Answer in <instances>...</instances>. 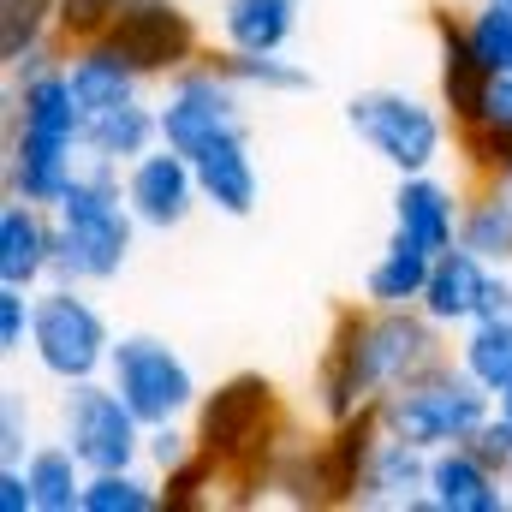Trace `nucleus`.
<instances>
[{
    "label": "nucleus",
    "instance_id": "16",
    "mask_svg": "<svg viewBox=\"0 0 512 512\" xmlns=\"http://www.w3.org/2000/svg\"><path fill=\"white\" fill-rule=\"evenodd\" d=\"M459 209H465V185L435 173H399L393 185V239L417 245V251L441 256L459 245Z\"/></svg>",
    "mask_w": 512,
    "mask_h": 512
},
{
    "label": "nucleus",
    "instance_id": "32",
    "mask_svg": "<svg viewBox=\"0 0 512 512\" xmlns=\"http://www.w3.org/2000/svg\"><path fill=\"white\" fill-rule=\"evenodd\" d=\"M215 501H221V465L203 447L161 477V512H197V507H215Z\"/></svg>",
    "mask_w": 512,
    "mask_h": 512
},
{
    "label": "nucleus",
    "instance_id": "19",
    "mask_svg": "<svg viewBox=\"0 0 512 512\" xmlns=\"http://www.w3.org/2000/svg\"><path fill=\"white\" fill-rule=\"evenodd\" d=\"M382 399L340 417V423H322L316 435V471H322V507H358V483H364V465L382 441Z\"/></svg>",
    "mask_w": 512,
    "mask_h": 512
},
{
    "label": "nucleus",
    "instance_id": "29",
    "mask_svg": "<svg viewBox=\"0 0 512 512\" xmlns=\"http://www.w3.org/2000/svg\"><path fill=\"white\" fill-rule=\"evenodd\" d=\"M60 48V0H0V66H24Z\"/></svg>",
    "mask_w": 512,
    "mask_h": 512
},
{
    "label": "nucleus",
    "instance_id": "4",
    "mask_svg": "<svg viewBox=\"0 0 512 512\" xmlns=\"http://www.w3.org/2000/svg\"><path fill=\"white\" fill-rule=\"evenodd\" d=\"M346 131L393 173H435L447 155H459V126L441 108V96H417L393 84L346 96Z\"/></svg>",
    "mask_w": 512,
    "mask_h": 512
},
{
    "label": "nucleus",
    "instance_id": "41",
    "mask_svg": "<svg viewBox=\"0 0 512 512\" xmlns=\"http://www.w3.org/2000/svg\"><path fill=\"white\" fill-rule=\"evenodd\" d=\"M501 6H512V0H501Z\"/></svg>",
    "mask_w": 512,
    "mask_h": 512
},
{
    "label": "nucleus",
    "instance_id": "21",
    "mask_svg": "<svg viewBox=\"0 0 512 512\" xmlns=\"http://www.w3.org/2000/svg\"><path fill=\"white\" fill-rule=\"evenodd\" d=\"M60 54H66V78H72V96H78L84 120H90V114H108V108H120V102H137V96L149 90V78L131 66L108 36L78 42V48H60Z\"/></svg>",
    "mask_w": 512,
    "mask_h": 512
},
{
    "label": "nucleus",
    "instance_id": "37",
    "mask_svg": "<svg viewBox=\"0 0 512 512\" xmlns=\"http://www.w3.org/2000/svg\"><path fill=\"white\" fill-rule=\"evenodd\" d=\"M471 447H477V453H483V459H489V465H495V471L512 483V417H501V411H495V417L471 435Z\"/></svg>",
    "mask_w": 512,
    "mask_h": 512
},
{
    "label": "nucleus",
    "instance_id": "24",
    "mask_svg": "<svg viewBox=\"0 0 512 512\" xmlns=\"http://www.w3.org/2000/svg\"><path fill=\"white\" fill-rule=\"evenodd\" d=\"M161 143V114H155V96H137L120 102L108 114H90L84 120V161H108V167H131L137 155H149Z\"/></svg>",
    "mask_w": 512,
    "mask_h": 512
},
{
    "label": "nucleus",
    "instance_id": "6",
    "mask_svg": "<svg viewBox=\"0 0 512 512\" xmlns=\"http://www.w3.org/2000/svg\"><path fill=\"white\" fill-rule=\"evenodd\" d=\"M489 417H495V393L471 382L459 370V358L447 370L423 376V382L382 393V429L399 435V441H411V447H423V453H441V447L471 441Z\"/></svg>",
    "mask_w": 512,
    "mask_h": 512
},
{
    "label": "nucleus",
    "instance_id": "36",
    "mask_svg": "<svg viewBox=\"0 0 512 512\" xmlns=\"http://www.w3.org/2000/svg\"><path fill=\"white\" fill-rule=\"evenodd\" d=\"M30 447H36L30 405H24V393H6V399H0V465H24Z\"/></svg>",
    "mask_w": 512,
    "mask_h": 512
},
{
    "label": "nucleus",
    "instance_id": "2",
    "mask_svg": "<svg viewBox=\"0 0 512 512\" xmlns=\"http://www.w3.org/2000/svg\"><path fill=\"white\" fill-rule=\"evenodd\" d=\"M292 423L298 417L286 411L280 387L256 370H239L197 399L191 429H197V447L221 465V507H262L268 459Z\"/></svg>",
    "mask_w": 512,
    "mask_h": 512
},
{
    "label": "nucleus",
    "instance_id": "35",
    "mask_svg": "<svg viewBox=\"0 0 512 512\" xmlns=\"http://www.w3.org/2000/svg\"><path fill=\"white\" fill-rule=\"evenodd\" d=\"M197 453V429L191 423H155L149 435H143V465L155 471V477H167L173 465H185Z\"/></svg>",
    "mask_w": 512,
    "mask_h": 512
},
{
    "label": "nucleus",
    "instance_id": "33",
    "mask_svg": "<svg viewBox=\"0 0 512 512\" xmlns=\"http://www.w3.org/2000/svg\"><path fill=\"white\" fill-rule=\"evenodd\" d=\"M120 12H126V0H60V48L108 36Z\"/></svg>",
    "mask_w": 512,
    "mask_h": 512
},
{
    "label": "nucleus",
    "instance_id": "13",
    "mask_svg": "<svg viewBox=\"0 0 512 512\" xmlns=\"http://www.w3.org/2000/svg\"><path fill=\"white\" fill-rule=\"evenodd\" d=\"M423 310L447 334H459L471 322H489V316H512V268H495V262H483L477 251L453 245V251L435 256V268H429Z\"/></svg>",
    "mask_w": 512,
    "mask_h": 512
},
{
    "label": "nucleus",
    "instance_id": "3",
    "mask_svg": "<svg viewBox=\"0 0 512 512\" xmlns=\"http://www.w3.org/2000/svg\"><path fill=\"white\" fill-rule=\"evenodd\" d=\"M54 227H60V262L54 280H78V286H114L131 268L137 251V215L126 203V167L108 161H84L78 179L66 185V197L54 203Z\"/></svg>",
    "mask_w": 512,
    "mask_h": 512
},
{
    "label": "nucleus",
    "instance_id": "28",
    "mask_svg": "<svg viewBox=\"0 0 512 512\" xmlns=\"http://www.w3.org/2000/svg\"><path fill=\"white\" fill-rule=\"evenodd\" d=\"M24 477L36 489V512H84V483H90V465L54 435V441H36L24 453Z\"/></svg>",
    "mask_w": 512,
    "mask_h": 512
},
{
    "label": "nucleus",
    "instance_id": "14",
    "mask_svg": "<svg viewBox=\"0 0 512 512\" xmlns=\"http://www.w3.org/2000/svg\"><path fill=\"white\" fill-rule=\"evenodd\" d=\"M126 203H131V215H137L143 233H161V239L179 233V227L203 209L191 155H179V149H167V143H155L149 155H137L126 167Z\"/></svg>",
    "mask_w": 512,
    "mask_h": 512
},
{
    "label": "nucleus",
    "instance_id": "31",
    "mask_svg": "<svg viewBox=\"0 0 512 512\" xmlns=\"http://www.w3.org/2000/svg\"><path fill=\"white\" fill-rule=\"evenodd\" d=\"M84 512H161V477H155L149 465L90 471V483H84Z\"/></svg>",
    "mask_w": 512,
    "mask_h": 512
},
{
    "label": "nucleus",
    "instance_id": "18",
    "mask_svg": "<svg viewBox=\"0 0 512 512\" xmlns=\"http://www.w3.org/2000/svg\"><path fill=\"white\" fill-rule=\"evenodd\" d=\"M197 167V191H203V209L227 215V221H251L256 203H262V167H256L251 131H227L215 143H203L191 155Z\"/></svg>",
    "mask_w": 512,
    "mask_h": 512
},
{
    "label": "nucleus",
    "instance_id": "7",
    "mask_svg": "<svg viewBox=\"0 0 512 512\" xmlns=\"http://www.w3.org/2000/svg\"><path fill=\"white\" fill-rule=\"evenodd\" d=\"M155 114H161V143L179 155H197L203 143L227 131H251V96L227 78L215 54L191 60L167 84H155Z\"/></svg>",
    "mask_w": 512,
    "mask_h": 512
},
{
    "label": "nucleus",
    "instance_id": "30",
    "mask_svg": "<svg viewBox=\"0 0 512 512\" xmlns=\"http://www.w3.org/2000/svg\"><path fill=\"white\" fill-rule=\"evenodd\" d=\"M453 358H459V370L477 387L501 393L512 382V316H489V322L459 328L453 334Z\"/></svg>",
    "mask_w": 512,
    "mask_h": 512
},
{
    "label": "nucleus",
    "instance_id": "26",
    "mask_svg": "<svg viewBox=\"0 0 512 512\" xmlns=\"http://www.w3.org/2000/svg\"><path fill=\"white\" fill-rule=\"evenodd\" d=\"M429 268H435V256L417 251V245H405V239H393V233H387L382 256H376V262L364 268V286H358V298H364L370 310H405V304H423Z\"/></svg>",
    "mask_w": 512,
    "mask_h": 512
},
{
    "label": "nucleus",
    "instance_id": "1",
    "mask_svg": "<svg viewBox=\"0 0 512 512\" xmlns=\"http://www.w3.org/2000/svg\"><path fill=\"white\" fill-rule=\"evenodd\" d=\"M84 167V108L66 78V54L48 48L6 72L0 96V185L6 197L54 209Z\"/></svg>",
    "mask_w": 512,
    "mask_h": 512
},
{
    "label": "nucleus",
    "instance_id": "34",
    "mask_svg": "<svg viewBox=\"0 0 512 512\" xmlns=\"http://www.w3.org/2000/svg\"><path fill=\"white\" fill-rule=\"evenodd\" d=\"M30 328H36V292L0 286V358L30 352Z\"/></svg>",
    "mask_w": 512,
    "mask_h": 512
},
{
    "label": "nucleus",
    "instance_id": "15",
    "mask_svg": "<svg viewBox=\"0 0 512 512\" xmlns=\"http://www.w3.org/2000/svg\"><path fill=\"white\" fill-rule=\"evenodd\" d=\"M429 36H435V96L441 108L453 114V126H471L483 114V96H489V66L477 60L471 36H465V18L453 0H435L429 6Z\"/></svg>",
    "mask_w": 512,
    "mask_h": 512
},
{
    "label": "nucleus",
    "instance_id": "12",
    "mask_svg": "<svg viewBox=\"0 0 512 512\" xmlns=\"http://www.w3.org/2000/svg\"><path fill=\"white\" fill-rule=\"evenodd\" d=\"M364 346H370V370L376 387H411L435 370L453 364V334L423 310V304H405V310H370L364 316Z\"/></svg>",
    "mask_w": 512,
    "mask_h": 512
},
{
    "label": "nucleus",
    "instance_id": "11",
    "mask_svg": "<svg viewBox=\"0 0 512 512\" xmlns=\"http://www.w3.org/2000/svg\"><path fill=\"white\" fill-rule=\"evenodd\" d=\"M364 316H370L364 298L340 304L328 316V340H322L316 376H310V411H316V423H340V417H352V411H364V405L382 399L376 370H370V346H364Z\"/></svg>",
    "mask_w": 512,
    "mask_h": 512
},
{
    "label": "nucleus",
    "instance_id": "5",
    "mask_svg": "<svg viewBox=\"0 0 512 512\" xmlns=\"http://www.w3.org/2000/svg\"><path fill=\"white\" fill-rule=\"evenodd\" d=\"M114 340H120V334H114L108 310L96 304V286H78V280H48V286H36L30 364H36L54 387L108 376Z\"/></svg>",
    "mask_w": 512,
    "mask_h": 512
},
{
    "label": "nucleus",
    "instance_id": "23",
    "mask_svg": "<svg viewBox=\"0 0 512 512\" xmlns=\"http://www.w3.org/2000/svg\"><path fill=\"white\" fill-rule=\"evenodd\" d=\"M310 0H221L215 6V48L239 54H280L292 48Z\"/></svg>",
    "mask_w": 512,
    "mask_h": 512
},
{
    "label": "nucleus",
    "instance_id": "40",
    "mask_svg": "<svg viewBox=\"0 0 512 512\" xmlns=\"http://www.w3.org/2000/svg\"><path fill=\"white\" fill-rule=\"evenodd\" d=\"M501 185H507V191H512V167H507V173H501Z\"/></svg>",
    "mask_w": 512,
    "mask_h": 512
},
{
    "label": "nucleus",
    "instance_id": "22",
    "mask_svg": "<svg viewBox=\"0 0 512 512\" xmlns=\"http://www.w3.org/2000/svg\"><path fill=\"white\" fill-rule=\"evenodd\" d=\"M358 507H387V512H435L429 507V453L382 435L370 465H364V483H358Z\"/></svg>",
    "mask_w": 512,
    "mask_h": 512
},
{
    "label": "nucleus",
    "instance_id": "20",
    "mask_svg": "<svg viewBox=\"0 0 512 512\" xmlns=\"http://www.w3.org/2000/svg\"><path fill=\"white\" fill-rule=\"evenodd\" d=\"M429 507L435 512H507L512 483L471 441H459V447L429 453Z\"/></svg>",
    "mask_w": 512,
    "mask_h": 512
},
{
    "label": "nucleus",
    "instance_id": "27",
    "mask_svg": "<svg viewBox=\"0 0 512 512\" xmlns=\"http://www.w3.org/2000/svg\"><path fill=\"white\" fill-rule=\"evenodd\" d=\"M221 66H227V78L251 96V102H286V96H310L316 90V78H310V66L304 60H292L286 48L280 54H239V48H209Z\"/></svg>",
    "mask_w": 512,
    "mask_h": 512
},
{
    "label": "nucleus",
    "instance_id": "38",
    "mask_svg": "<svg viewBox=\"0 0 512 512\" xmlns=\"http://www.w3.org/2000/svg\"><path fill=\"white\" fill-rule=\"evenodd\" d=\"M0 512H36V489L24 465H0Z\"/></svg>",
    "mask_w": 512,
    "mask_h": 512
},
{
    "label": "nucleus",
    "instance_id": "8",
    "mask_svg": "<svg viewBox=\"0 0 512 512\" xmlns=\"http://www.w3.org/2000/svg\"><path fill=\"white\" fill-rule=\"evenodd\" d=\"M108 382L120 387V399L143 417V429L191 423V411L203 399V382H197L191 358L179 346H167L161 334H120L114 358H108Z\"/></svg>",
    "mask_w": 512,
    "mask_h": 512
},
{
    "label": "nucleus",
    "instance_id": "10",
    "mask_svg": "<svg viewBox=\"0 0 512 512\" xmlns=\"http://www.w3.org/2000/svg\"><path fill=\"white\" fill-rule=\"evenodd\" d=\"M108 42L126 54L149 84H167L173 72H185L191 60L209 54V36H203L197 12L185 0H126V12L114 18Z\"/></svg>",
    "mask_w": 512,
    "mask_h": 512
},
{
    "label": "nucleus",
    "instance_id": "9",
    "mask_svg": "<svg viewBox=\"0 0 512 512\" xmlns=\"http://www.w3.org/2000/svg\"><path fill=\"white\" fill-rule=\"evenodd\" d=\"M54 435L90 465V471H126L143 465V417L120 399V387L108 376H90V382L60 387V405H54Z\"/></svg>",
    "mask_w": 512,
    "mask_h": 512
},
{
    "label": "nucleus",
    "instance_id": "25",
    "mask_svg": "<svg viewBox=\"0 0 512 512\" xmlns=\"http://www.w3.org/2000/svg\"><path fill=\"white\" fill-rule=\"evenodd\" d=\"M459 245L495 268H512V191L501 179H465L459 209Z\"/></svg>",
    "mask_w": 512,
    "mask_h": 512
},
{
    "label": "nucleus",
    "instance_id": "39",
    "mask_svg": "<svg viewBox=\"0 0 512 512\" xmlns=\"http://www.w3.org/2000/svg\"><path fill=\"white\" fill-rule=\"evenodd\" d=\"M495 411H501V417H512V382L501 387V393H495Z\"/></svg>",
    "mask_w": 512,
    "mask_h": 512
},
{
    "label": "nucleus",
    "instance_id": "17",
    "mask_svg": "<svg viewBox=\"0 0 512 512\" xmlns=\"http://www.w3.org/2000/svg\"><path fill=\"white\" fill-rule=\"evenodd\" d=\"M54 262H60L54 209L24 203V197H6V203H0V286L36 292V286L54 280Z\"/></svg>",
    "mask_w": 512,
    "mask_h": 512
}]
</instances>
